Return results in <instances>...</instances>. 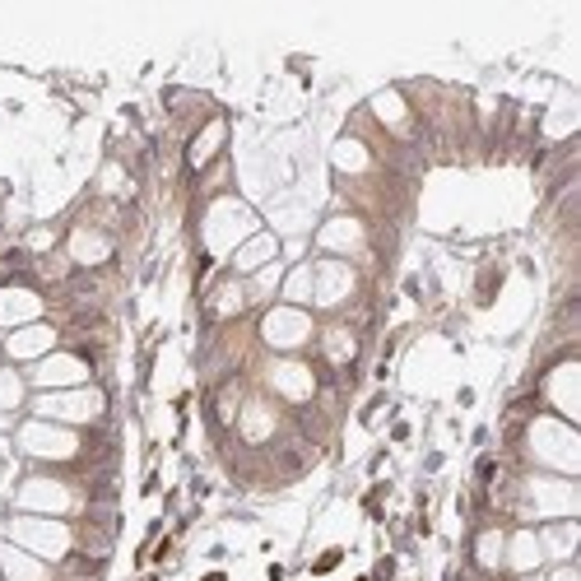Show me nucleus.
<instances>
[{
    "label": "nucleus",
    "instance_id": "13",
    "mask_svg": "<svg viewBox=\"0 0 581 581\" xmlns=\"http://www.w3.org/2000/svg\"><path fill=\"white\" fill-rule=\"evenodd\" d=\"M540 554L549 562H572L577 549V521H544V531H535Z\"/></svg>",
    "mask_w": 581,
    "mask_h": 581
},
{
    "label": "nucleus",
    "instance_id": "6",
    "mask_svg": "<svg viewBox=\"0 0 581 581\" xmlns=\"http://www.w3.org/2000/svg\"><path fill=\"white\" fill-rule=\"evenodd\" d=\"M14 540L28 544V549H38L43 558H61L70 544H75V531L61 521H14Z\"/></svg>",
    "mask_w": 581,
    "mask_h": 581
},
{
    "label": "nucleus",
    "instance_id": "14",
    "mask_svg": "<svg viewBox=\"0 0 581 581\" xmlns=\"http://www.w3.org/2000/svg\"><path fill=\"white\" fill-rule=\"evenodd\" d=\"M316 242L326 246V252H344V256H359V246L367 242V228L359 219H330L322 233H316Z\"/></svg>",
    "mask_w": 581,
    "mask_h": 581
},
{
    "label": "nucleus",
    "instance_id": "26",
    "mask_svg": "<svg viewBox=\"0 0 581 581\" xmlns=\"http://www.w3.org/2000/svg\"><path fill=\"white\" fill-rule=\"evenodd\" d=\"M544 581H577V568H572V562H554V572Z\"/></svg>",
    "mask_w": 581,
    "mask_h": 581
},
{
    "label": "nucleus",
    "instance_id": "21",
    "mask_svg": "<svg viewBox=\"0 0 581 581\" xmlns=\"http://www.w3.org/2000/svg\"><path fill=\"white\" fill-rule=\"evenodd\" d=\"M5 581H51V568H43L38 558L20 549H5Z\"/></svg>",
    "mask_w": 581,
    "mask_h": 581
},
{
    "label": "nucleus",
    "instance_id": "22",
    "mask_svg": "<svg viewBox=\"0 0 581 581\" xmlns=\"http://www.w3.org/2000/svg\"><path fill=\"white\" fill-rule=\"evenodd\" d=\"M270 256H275V238H266V233H261L252 246H242V252L233 256V270H238V275H252V270H261V266H266Z\"/></svg>",
    "mask_w": 581,
    "mask_h": 581
},
{
    "label": "nucleus",
    "instance_id": "3",
    "mask_svg": "<svg viewBox=\"0 0 581 581\" xmlns=\"http://www.w3.org/2000/svg\"><path fill=\"white\" fill-rule=\"evenodd\" d=\"M20 447L28 456H38V461H75L80 456V437L70 428H51L47 419H33L20 433Z\"/></svg>",
    "mask_w": 581,
    "mask_h": 581
},
{
    "label": "nucleus",
    "instance_id": "19",
    "mask_svg": "<svg viewBox=\"0 0 581 581\" xmlns=\"http://www.w3.org/2000/svg\"><path fill=\"white\" fill-rule=\"evenodd\" d=\"M373 108H377L382 126L391 131V135H410V112H404V98L400 94H377Z\"/></svg>",
    "mask_w": 581,
    "mask_h": 581
},
{
    "label": "nucleus",
    "instance_id": "16",
    "mask_svg": "<svg viewBox=\"0 0 581 581\" xmlns=\"http://www.w3.org/2000/svg\"><path fill=\"white\" fill-rule=\"evenodd\" d=\"M246 303H252V298H246V285H242V279H223L219 293L209 298V316H215V322H233V316H242Z\"/></svg>",
    "mask_w": 581,
    "mask_h": 581
},
{
    "label": "nucleus",
    "instance_id": "7",
    "mask_svg": "<svg viewBox=\"0 0 581 581\" xmlns=\"http://www.w3.org/2000/svg\"><path fill=\"white\" fill-rule=\"evenodd\" d=\"M89 382V363L80 354H47L38 363V373H33V386H43V391H65V386H84Z\"/></svg>",
    "mask_w": 581,
    "mask_h": 581
},
{
    "label": "nucleus",
    "instance_id": "18",
    "mask_svg": "<svg viewBox=\"0 0 581 581\" xmlns=\"http://www.w3.org/2000/svg\"><path fill=\"white\" fill-rule=\"evenodd\" d=\"M503 544H507V531H498V525H488V531H480V540H474V562H480V572H503Z\"/></svg>",
    "mask_w": 581,
    "mask_h": 581
},
{
    "label": "nucleus",
    "instance_id": "20",
    "mask_svg": "<svg viewBox=\"0 0 581 581\" xmlns=\"http://www.w3.org/2000/svg\"><path fill=\"white\" fill-rule=\"evenodd\" d=\"M223 135H228V126H223V121H209V126H205V131H201L196 140H191V168H205L209 158L219 154Z\"/></svg>",
    "mask_w": 581,
    "mask_h": 581
},
{
    "label": "nucleus",
    "instance_id": "23",
    "mask_svg": "<svg viewBox=\"0 0 581 581\" xmlns=\"http://www.w3.org/2000/svg\"><path fill=\"white\" fill-rule=\"evenodd\" d=\"M336 168L340 172H367V168H373L363 140H340V145H336Z\"/></svg>",
    "mask_w": 581,
    "mask_h": 581
},
{
    "label": "nucleus",
    "instance_id": "25",
    "mask_svg": "<svg viewBox=\"0 0 581 581\" xmlns=\"http://www.w3.org/2000/svg\"><path fill=\"white\" fill-rule=\"evenodd\" d=\"M285 303L298 307V303H312V266H298L285 285Z\"/></svg>",
    "mask_w": 581,
    "mask_h": 581
},
{
    "label": "nucleus",
    "instance_id": "12",
    "mask_svg": "<svg viewBox=\"0 0 581 581\" xmlns=\"http://www.w3.org/2000/svg\"><path fill=\"white\" fill-rule=\"evenodd\" d=\"M20 503L38 507V512H70V507H75V493H70L65 484H57V480H28L20 488Z\"/></svg>",
    "mask_w": 581,
    "mask_h": 581
},
{
    "label": "nucleus",
    "instance_id": "15",
    "mask_svg": "<svg viewBox=\"0 0 581 581\" xmlns=\"http://www.w3.org/2000/svg\"><path fill=\"white\" fill-rule=\"evenodd\" d=\"M108 252H112V242L98 228H75L70 233V261L75 266H98V261H108Z\"/></svg>",
    "mask_w": 581,
    "mask_h": 581
},
{
    "label": "nucleus",
    "instance_id": "1",
    "mask_svg": "<svg viewBox=\"0 0 581 581\" xmlns=\"http://www.w3.org/2000/svg\"><path fill=\"white\" fill-rule=\"evenodd\" d=\"M261 340H266L270 349H279V354H298V349L312 340V316L303 307L279 303V307H270L266 316H261Z\"/></svg>",
    "mask_w": 581,
    "mask_h": 581
},
{
    "label": "nucleus",
    "instance_id": "11",
    "mask_svg": "<svg viewBox=\"0 0 581 581\" xmlns=\"http://www.w3.org/2000/svg\"><path fill=\"white\" fill-rule=\"evenodd\" d=\"M43 316V298L33 289H0V326H33Z\"/></svg>",
    "mask_w": 581,
    "mask_h": 581
},
{
    "label": "nucleus",
    "instance_id": "27",
    "mask_svg": "<svg viewBox=\"0 0 581 581\" xmlns=\"http://www.w3.org/2000/svg\"><path fill=\"white\" fill-rule=\"evenodd\" d=\"M517 581H544V577H535V572H531V577H517Z\"/></svg>",
    "mask_w": 581,
    "mask_h": 581
},
{
    "label": "nucleus",
    "instance_id": "10",
    "mask_svg": "<svg viewBox=\"0 0 581 581\" xmlns=\"http://www.w3.org/2000/svg\"><path fill=\"white\" fill-rule=\"evenodd\" d=\"M540 562H544V554H540L535 531H512V535H507V544H503V568H507V572L531 577Z\"/></svg>",
    "mask_w": 581,
    "mask_h": 581
},
{
    "label": "nucleus",
    "instance_id": "4",
    "mask_svg": "<svg viewBox=\"0 0 581 581\" xmlns=\"http://www.w3.org/2000/svg\"><path fill=\"white\" fill-rule=\"evenodd\" d=\"M102 391L94 386H80V391H65V396H43L38 400V414L43 419H61V424H89V419L102 414Z\"/></svg>",
    "mask_w": 581,
    "mask_h": 581
},
{
    "label": "nucleus",
    "instance_id": "17",
    "mask_svg": "<svg viewBox=\"0 0 581 581\" xmlns=\"http://www.w3.org/2000/svg\"><path fill=\"white\" fill-rule=\"evenodd\" d=\"M322 354H326V363H336V367L354 363V359H359V330H349V326H330L326 336H322Z\"/></svg>",
    "mask_w": 581,
    "mask_h": 581
},
{
    "label": "nucleus",
    "instance_id": "9",
    "mask_svg": "<svg viewBox=\"0 0 581 581\" xmlns=\"http://www.w3.org/2000/svg\"><path fill=\"white\" fill-rule=\"evenodd\" d=\"M544 400L558 410L562 424H577V363H562L544 382Z\"/></svg>",
    "mask_w": 581,
    "mask_h": 581
},
{
    "label": "nucleus",
    "instance_id": "24",
    "mask_svg": "<svg viewBox=\"0 0 581 581\" xmlns=\"http://www.w3.org/2000/svg\"><path fill=\"white\" fill-rule=\"evenodd\" d=\"M24 404V377L14 367H0V410H20Z\"/></svg>",
    "mask_w": 581,
    "mask_h": 581
},
{
    "label": "nucleus",
    "instance_id": "2",
    "mask_svg": "<svg viewBox=\"0 0 581 581\" xmlns=\"http://www.w3.org/2000/svg\"><path fill=\"white\" fill-rule=\"evenodd\" d=\"M354 289H359V275H354L349 261L326 256V261H316V266H312V298H316V307L340 312L349 298H354Z\"/></svg>",
    "mask_w": 581,
    "mask_h": 581
},
{
    "label": "nucleus",
    "instance_id": "5",
    "mask_svg": "<svg viewBox=\"0 0 581 581\" xmlns=\"http://www.w3.org/2000/svg\"><path fill=\"white\" fill-rule=\"evenodd\" d=\"M57 344H61L57 326L33 322V326H20V330H14V336L5 340V354H10L14 363H43L47 354H57Z\"/></svg>",
    "mask_w": 581,
    "mask_h": 581
},
{
    "label": "nucleus",
    "instance_id": "8",
    "mask_svg": "<svg viewBox=\"0 0 581 581\" xmlns=\"http://www.w3.org/2000/svg\"><path fill=\"white\" fill-rule=\"evenodd\" d=\"M270 391L285 396V400H293V404H303V400L316 396V373H312L307 363H298V359L275 363V367H270Z\"/></svg>",
    "mask_w": 581,
    "mask_h": 581
}]
</instances>
